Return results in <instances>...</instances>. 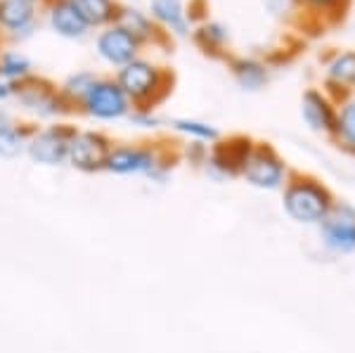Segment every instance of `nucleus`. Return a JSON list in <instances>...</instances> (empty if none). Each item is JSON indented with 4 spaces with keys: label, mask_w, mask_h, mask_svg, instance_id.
I'll use <instances>...</instances> for the list:
<instances>
[{
    "label": "nucleus",
    "mask_w": 355,
    "mask_h": 353,
    "mask_svg": "<svg viewBox=\"0 0 355 353\" xmlns=\"http://www.w3.org/2000/svg\"><path fill=\"white\" fill-rule=\"evenodd\" d=\"M180 159V150L166 140L114 142L105 171L112 175H145L154 183H166Z\"/></svg>",
    "instance_id": "nucleus-1"
},
{
    "label": "nucleus",
    "mask_w": 355,
    "mask_h": 353,
    "mask_svg": "<svg viewBox=\"0 0 355 353\" xmlns=\"http://www.w3.org/2000/svg\"><path fill=\"white\" fill-rule=\"evenodd\" d=\"M116 83L121 85L125 98L130 100L133 110H154L168 100L173 93L175 76L171 69L159 67L157 62L137 57L114 74Z\"/></svg>",
    "instance_id": "nucleus-2"
},
{
    "label": "nucleus",
    "mask_w": 355,
    "mask_h": 353,
    "mask_svg": "<svg viewBox=\"0 0 355 353\" xmlns=\"http://www.w3.org/2000/svg\"><path fill=\"white\" fill-rule=\"evenodd\" d=\"M334 195L322 180L308 173H289L282 187V209L294 223L320 225L334 207Z\"/></svg>",
    "instance_id": "nucleus-3"
},
{
    "label": "nucleus",
    "mask_w": 355,
    "mask_h": 353,
    "mask_svg": "<svg viewBox=\"0 0 355 353\" xmlns=\"http://www.w3.org/2000/svg\"><path fill=\"white\" fill-rule=\"evenodd\" d=\"M15 100L36 121L53 123V121H62V117L71 114V110L67 107V102L60 93V85H55L50 78L36 76V74L28 76L26 81L17 83Z\"/></svg>",
    "instance_id": "nucleus-4"
},
{
    "label": "nucleus",
    "mask_w": 355,
    "mask_h": 353,
    "mask_svg": "<svg viewBox=\"0 0 355 353\" xmlns=\"http://www.w3.org/2000/svg\"><path fill=\"white\" fill-rule=\"evenodd\" d=\"M130 110H133V105L125 98L116 78L97 74V78L90 83V88L85 90V95L78 102L76 114H85L95 121H121V119H128Z\"/></svg>",
    "instance_id": "nucleus-5"
},
{
    "label": "nucleus",
    "mask_w": 355,
    "mask_h": 353,
    "mask_svg": "<svg viewBox=\"0 0 355 353\" xmlns=\"http://www.w3.org/2000/svg\"><path fill=\"white\" fill-rule=\"evenodd\" d=\"M289 166L270 142H256L246 159L242 175L246 185L259 187V190H282L289 178Z\"/></svg>",
    "instance_id": "nucleus-6"
},
{
    "label": "nucleus",
    "mask_w": 355,
    "mask_h": 353,
    "mask_svg": "<svg viewBox=\"0 0 355 353\" xmlns=\"http://www.w3.org/2000/svg\"><path fill=\"white\" fill-rule=\"evenodd\" d=\"M76 126L69 121H53L45 126H36L28 138L26 157L38 166H64L69 140Z\"/></svg>",
    "instance_id": "nucleus-7"
},
{
    "label": "nucleus",
    "mask_w": 355,
    "mask_h": 353,
    "mask_svg": "<svg viewBox=\"0 0 355 353\" xmlns=\"http://www.w3.org/2000/svg\"><path fill=\"white\" fill-rule=\"evenodd\" d=\"M114 140L105 130L97 128H76L69 140L67 164L81 173H100L105 171L107 157L112 152Z\"/></svg>",
    "instance_id": "nucleus-8"
},
{
    "label": "nucleus",
    "mask_w": 355,
    "mask_h": 353,
    "mask_svg": "<svg viewBox=\"0 0 355 353\" xmlns=\"http://www.w3.org/2000/svg\"><path fill=\"white\" fill-rule=\"evenodd\" d=\"M256 140L249 135H230V138H218L214 145H209V157H206V173L216 180L239 178L242 169L254 150Z\"/></svg>",
    "instance_id": "nucleus-9"
},
{
    "label": "nucleus",
    "mask_w": 355,
    "mask_h": 353,
    "mask_svg": "<svg viewBox=\"0 0 355 353\" xmlns=\"http://www.w3.org/2000/svg\"><path fill=\"white\" fill-rule=\"evenodd\" d=\"M324 247L334 254H355V207L334 202L327 218L318 225Z\"/></svg>",
    "instance_id": "nucleus-10"
},
{
    "label": "nucleus",
    "mask_w": 355,
    "mask_h": 353,
    "mask_svg": "<svg viewBox=\"0 0 355 353\" xmlns=\"http://www.w3.org/2000/svg\"><path fill=\"white\" fill-rule=\"evenodd\" d=\"M142 45L135 41L121 24H110L100 28L95 36V53L102 62H107L114 69H121L128 62L140 57Z\"/></svg>",
    "instance_id": "nucleus-11"
},
{
    "label": "nucleus",
    "mask_w": 355,
    "mask_h": 353,
    "mask_svg": "<svg viewBox=\"0 0 355 353\" xmlns=\"http://www.w3.org/2000/svg\"><path fill=\"white\" fill-rule=\"evenodd\" d=\"M41 0H0V31L15 41H24L38 26Z\"/></svg>",
    "instance_id": "nucleus-12"
},
{
    "label": "nucleus",
    "mask_w": 355,
    "mask_h": 353,
    "mask_svg": "<svg viewBox=\"0 0 355 353\" xmlns=\"http://www.w3.org/2000/svg\"><path fill=\"white\" fill-rule=\"evenodd\" d=\"M339 105L322 88H306L301 95V117L315 133L334 138Z\"/></svg>",
    "instance_id": "nucleus-13"
},
{
    "label": "nucleus",
    "mask_w": 355,
    "mask_h": 353,
    "mask_svg": "<svg viewBox=\"0 0 355 353\" xmlns=\"http://www.w3.org/2000/svg\"><path fill=\"white\" fill-rule=\"evenodd\" d=\"M50 31L67 41H81L90 33L88 21L71 5V0H41Z\"/></svg>",
    "instance_id": "nucleus-14"
},
{
    "label": "nucleus",
    "mask_w": 355,
    "mask_h": 353,
    "mask_svg": "<svg viewBox=\"0 0 355 353\" xmlns=\"http://www.w3.org/2000/svg\"><path fill=\"white\" fill-rule=\"evenodd\" d=\"M322 90L336 105L355 95V50H336L329 57Z\"/></svg>",
    "instance_id": "nucleus-15"
},
{
    "label": "nucleus",
    "mask_w": 355,
    "mask_h": 353,
    "mask_svg": "<svg viewBox=\"0 0 355 353\" xmlns=\"http://www.w3.org/2000/svg\"><path fill=\"white\" fill-rule=\"evenodd\" d=\"M116 24H121L135 41H140L142 48H145V45H168L171 43V36L152 19L150 12H145V10H140V8H133V5H123Z\"/></svg>",
    "instance_id": "nucleus-16"
},
{
    "label": "nucleus",
    "mask_w": 355,
    "mask_h": 353,
    "mask_svg": "<svg viewBox=\"0 0 355 353\" xmlns=\"http://www.w3.org/2000/svg\"><path fill=\"white\" fill-rule=\"evenodd\" d=\"M150 17L171 38H185L192 33V21L182 0H150Z\"/></svg>",
    "instance_id": "nucleus-17"
},
{
    "label": "nucleus",
    "mask_w": 355,
    "mask_h": 353,
    "mask_svg": "<svg viewBox=\"0 0 355 353\" xmlns=\"http://www.w3.org/2000/svg\"><path fill=\"white\" fill-rule=\"evenodd\" d=\"M225 64L239 88L249 90V93H256V90L266 88L268 81H270V67H268V62L256 60V57L227 55Z\"/></svg>",
    "instance_id": "nucleus-18"
},
{
    "label": "nucleus",
    "mask_w": 355,
    "mask_h": 353,
    "mask_svg": "<svg viewBox=\"0 0 355 353\" xmlns=\"http://www.w3.org/2000/svg\"><path fill=\"white\" fill-rule=\"evenodd\" d=\"M33 128H36L33 123L17 121L8 112H0V157L17 159L26 155V145Z\"/></svg>",
    "instance_id": "nucleus-19"
},
{
    "label": "nucleus",
    "mask_w": 355,
    "mask_h": 353,
    "mask_svg": "<svg viewBox=\"0 0 355 353\" xmlns=\"http://www.w3.org/2000/svg\"><path fill=\"white\" fill-rule=\"evenodd\" d=\"M192 43L202 50L204 55L216 57V60H225L227 55V43H230V33L220 21L204 19L192 28Z\"/></svg>",
    "instance_id": "nucleus-20"
},
{
    "label": "nucleus",
    "mask_w": 355,
    "mask_h": 353,
    "mask_svg": "<svg viewBox=\"0 0 355 353\" xmlns=\"http://www.w3.org/2000/svg\"><path fill=\"white\" fill-rule=\"evenodd\" d=\"M73 8L81 12L90 28H105L116 24L123 5L119 0H71Z\"/></svg>",
    "instance_id": "nucleus-21"
},
{
    "label": "nucleus",
    "mask_w": 355,
    "mask_h": 353,
    "mask_svg": "<svg viewBox=\"0 0 355 353\" xmlns=\"http://www.w3.org/2000/svg\"><path fill=\"white\" fill-rule=\"evenodd\" d=\"M171 130L182 135L190 142H204V145H214L220 138V130L209 121H199V119H173Z\"/></svg>",
    "instance_id": "nucleus-22"
},
{
    "label": "nucleus",
    "mask_w": 355,
    "mask_h": 353,
    "mask_svg": "<svg viewBox=\"0 0 355 353\" xmlns=\"http://www.w3.org/2000/svg\"><path fill=\"white\" fill-rule=\"evenodd\" d=\"M334 140L339 142L348 155L355 157V95H351L348 100L339 102Z\"/></svg>",
    "instance_id": "nucleus-23"
},
{
    "label": "nucleus",
    "mask_w": 355,
    "mask_h": 353,
    "mask_svg": "<svg viewBox=\"0 0 355 353\" xmlns=\"http://www.w3.org/2000/svg\"><path fill=\"white\" fill-rule=\"evenodd\" d=\"M0 74L17 85L33 76V62L21 50H0Z\"/></svg>",
    "instance_id": "nucleus-24"
},
{
    "label": "nucleus",
    "mask_w": 355,
    "mask_h": 353,
    "mask_svg": "<svg viewBox=\"0 0 355 353\" xmlns=\"http://www.w3.org/2000/svg\"><path fill=\"white\" fill-rule=\"evenodd\" d=\"M97 78V74L95 71H90V69H81V71H73V74H69V76L62 81L60 85V93H62V98H64L67 102V107L71 110V114H76V107H78V102H81V98L85 95V90L90 88V83H93Z\"/></svg>",
    "instance_id": "nucleus-25"
},
{
    "label": "nucleus",
    "mask_w": 355,
    "mask_h": 353,
    "mask_svg": "<svg viewBox=\"0 0 355 353\" xmlns=\"http://www.w3.org/2000/svg\"><path fill=\"white\" fill-rule=\"evenodd\" d=\"M296 8L308 12H320L322 17H334V24L341 21L351 10V0H296Z\"/></svg>",
    "instance_id": "nucleus-26"
},
{
    "label": "nucleus",
    "mask_w": 355,
    "mask_h": 353,
    "mask_svg": "<svg viewBox=\"0 0 355 353\" xmlns=\"http://www.w3.org/2000/svg\"><path fill=\"white\" fill-rule=\"evenodd\" d=\"M180 157L190 159L192 166H204L206 157H209V145H204V142H187L180 150Z\"/></svg>",
    "instance_id": "nucleus-27"
},
{
    "label": "nucleus",
    "mask_w": 355,
    "mask_h": 353,
    "mask_svg": "<svg viewBox=\"0 0 355 353\" xmlns=\"http://www.w3.org/2000/svg\"><path fill=\"white\" fill-rule=\"evenodd\" d=\"M128 119L135 123L137 128H157L162 126V119L154 110H130Z\"/></svg>",
    "instance_id": "nucleus-28"
},
{
    "label": "nucleus",
    "mask_w": 355,
    "mask_h": 353,
    "mask_svg": "<svg viewBox=\"0 0 355 353\" xmlns=\"http://www.w3.org/2000/svg\"><path fill=\"white\" fill-rule=\"evenodd\" d=\"M15 90H17V85L10 81V78H5L3 74H0V102L15 100Z\"/></svg>",
    "instance_id": "nucleus-29"
}]
</instances>
